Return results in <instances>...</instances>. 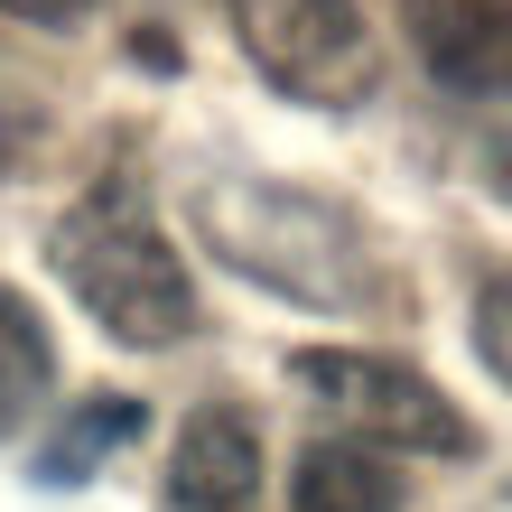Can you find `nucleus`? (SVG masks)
Here are the masks:
<instances>
[{"label":"nucleus","instance_id":"nucleus-1","mask_svg":"<svg viewBox=\"0 0 512 512\" xmlns=\"http://www.w3.org/2000/svg\"><path fill=\"white\" fill-rule=\"evenodd\" d=\"M47 261L112 345L168 354V345L196 336V280H187V261H177V243L159 233V215L140 205L131 177H103L84 205H66Z\"/></svg>","mask_w":512,"mask_h":512},{"label":"nucleus","instance_id":"nucleus-2","mask_svg":"<svg viewBox=\"0 0 512 512\" xmlns=\"http://www.w3.org/2000/svg\"><path fill=\"white\" fill-rule=\"evenodd\" d=\"M196 233L243 280L280 289V298H308V308H364L382 289L354 215H336L326 196L270 187V177H205L196 187Z\"/></svg>","mask_w":512,"mask_h":512},{"label":"nucleus","instance_id":"nucleus-3","mask_svg":"<svg viewBox=\"0 0 512 512\" xmlns=\"http://www.w3.org/2000/svg\"><path fill=\"white\" fill-rule=\"evenodd\" d=\"M233 10V38L243 56L280 84L289 103H364L382 84V47H373V19L354 0H224Z\"/></svg>","mask_w":512,"mask_h":512},{"label":"nucleus","instance_id":"nucleus-4","mask_svg":"<svg viewBox=\"0 0 512 512\" xmlns=\"http://www.w3.org/2000/svg\"><path fill=\"white\" fill-rule=\"evenodd\" d=\"M289 382L317 391L345 429H364L373 447H410V457H466L475 429L429 373L391 364V354H354V345H308L289 354Z\"/></svg>","mask_w":512,"mask_h":512},{"label":"nucleus","instance_id":"nucleus-5","mask_svg":"<svg viewBox=\"0 0 512 512\" xmlns=\"http://www.w3.org/2000/svg\"><path fill=\"white\" fill-rule=\"evenodd\" d=\"M261 494V429L252 410L233 401H205L187 410V429L168 447V503L177 512H243Z\"/></svg>","mask_w":512,"mask_h":512},{"label":"nucleus","instance_id":"nucleus-6","mask_svg":"<svg viewBox=\"0 0 512 512\" xmlns=\"http://www.w3.org/2000/svg\"><path fill=\"white\" fill-rule=\"evenodd\" d=\"M289 503L298 512H401V466L373 438H317V447H298Z\"/></svg>","mask_w":512,"mask_h":512},{"label":"nucleus","instance_id":"nucleus-7","mask_svg":"<svg viewBox=\"0 0 512 512\" xmlns=\"http://www.w3.org/2000/svg\"><path fill=\"white\" fill-rule=\"evenodd\" d=\"M47 382H56V345H47V317L28 308V298L0 280V438L19 429L28 410L47 401Z\"/></svg>","mask_w":512,"mask_h":512},{"label":"nucleus","instance_id":"nucleus-8","mask_svg":"<svg viewBox=\"0 0 512 512\" xmlns=\"http://www.w3.org/2000/svg\"><path fill=\"white\" fill-rule=\"evenodd\" d=\"M140 429H149V410H140V401H84L66 429L38 447V485H84V475H94L122 438H140Z\"/></svg>","mask_w":512,"mask_h":512},{"label":"nucleus","instance_id":"nucleus-9","mask_svg":"<svg viewBox=\"0 0 512 512\" xmlns=\"http://www.w3.org/2000/svg\"><path fill=\"white\" fill-rule=\"evenodd\" d=\"M475 354H485V373L512 391V270H485V280H475Z\"/></svg>","mask_w":512,"mask_h":512},{"label":"nucleus","instance_id":"nucleus-10","mask_svg":"<svg viewBox=\"0 0 512 512\" xmlns=\"http://www.w3.org/2000/svg\"><path fill=\"white\" fill-rule=\"evenodd\" d=\"M401 19H410V38H419V47H438V38H457V28L512 19V0H401Z\"/></svg>","mask_w":512,"mask_h":512},{"label":"nucleus","instance_id":"nucleus-11","mask_svg":"<svg viewBox=\"0 0 512 512\" xmlns=\"http://www.w3.org/2000/svg\"><path fill=\"white\" fill-rule=\"evenodd\" d=\"M0 10H10V19H38V28H75L94 0H0Z\"/></svg>","mask_w":512,"mask_h":512},{"label":"nucleus","instance_id":"nucleus-12","mask_svg":"<svg viewBox=\"0 0 512 512\" xmlns=\"http://www.w3.org/2000/svg\"><path fill=\"white\" fill-rule=\"evenodd\" d=\"M485 187L512 205V131H503V140H485Z\"/></svg>","mask_w":512,"mask_h":512}]
</instances>
